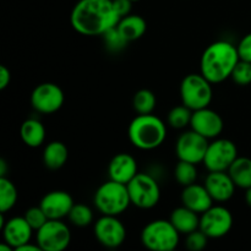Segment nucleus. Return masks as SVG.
Segmentation results:
<instances>
[{
  "mask_svg": "<svg viewBox=\"0 0 251 251\" xmlns=\"http://www.w3.org/2000/svg\"><path fill=\"white\" fill-rule=\"evenodd\" d=\"M119 20L112 0H78L70 15L73 28L83 36H103Z\"/></svg>",
  "mask_w": 251,
  "mask_h": 251,
  "instance_id": "1",
  "label": "nucleus"
},
{
  "mask_svg": "<svg viewBox=\"0 0 251 251\" xmlns=\"http://www.w3.org/2000/svg\"><path fill=\"white\" fill-rule=\"evenodd\" d=\"M239 60L237 46L228 41L213 42L201 55L200 73L212 85L221 83L232 76Z\"/></svg>",
  "mask_w": 251,
  "mask_h": 251,
  "instance_id": "2",
  "label": "nucleus"
},
{
  "mask_svg": "<svg viewBox=\"0 0 251 251\" xmlns=\"http://www.w3.org/2000/svg\"><path fill=\"white\" fill-rule=\"evenodd\" d=\"M127 135L132 146L142 151H151L164 142L167 126L163 120L156 115L139 114L130 123Z\"/></svg>",
  "mask_w": 251,
  "mask_h": 251,
  "instance_id": "3",
  "label": "nucleus"
},
{
  "mask_svg": "<svg viewBox=\"0 0 251 251\" xmlns=\"http://www.w3.org/2000/svg\"><path fill=\"white\" fill-rule=\"evenodd\" d=\"M93 202L102 215H122L131 205L127 185L109 179L96 190Z\"/></svg>",
  "mask_w": 251,
  "mask_h": 251,
  "instance_id": "4",
  "label": "nucleus"
},
{
  "mask_svg": "<svg viewBox=\"0 0 251 251\" xmlns=\"http://www.w3.org/2000/svg\"><path fill=\"white\" fill-rule=\"evenodd\" d=\"M179 240L180 233L167 220L152 221L141 232V243L152 251H173L179 245Z\"/></svg>",
  "mask_w": 251,
  "mask_h": 251,
  "instance_id": "5",
  "label": "nucleus"
},
{
  "mask_svg": "<svg viewBox=\"0 0 251 251\" xmlns=\"http://www.w3.org/2000/svg\"><path fill=\"white\" fill-rule=\"evenodd\" d=\"M212 83L202 74H189L180 83V97L191 110L206 108L212 102Z\"/></svg>",
  "mask_w": 251,
  "mask_h": 251,
  "instance_id": "6",
  "label": "nucleus"
},
{
  "mask_svg": "<svg viewBox=\"0 0 251 251\" xmlns=\"http://www.w3.org/2000/svg\"><path fill=\"white\" fill-rule=\"evenodd\" d=\"M131 205L142 210H150L159 202L161 188L156 179L147 173H137L127 184Z\"/></svg>",
  "mask_w": 251,
  "mask_h": 251,
  "instance_id": "7",
  "label": "nucleus"
},
{
  "mask_svg": "<svg viewBox=\"0 0 251 251\" xmlns=\"http://www.w3.org/2000/svg\"><path fill=\"white\" fill-rule=\"evenodd\" d=\"M36 233V243L43 251H64L70 245V228L61 220H49Z\"/></svg>",
  "mask_w": 251,
  "mask_h": 251,
  "instance_id": "8",
  "label": "nucleus"
},
{
  "mask_svg": "<svg viewBox=\"0 0 251 251\" xmlns=\"http://www.w3.org/2000/svg\"><path fill=\"white\" fill-rule=\"evenodd\" d=\"M238 158V149L232 140L216 139L210 142L202 163L208 172H227Z\"/></svg>",
  "mask_w": 251,
  "mask_h": 251,
  "instance_id": "9",
  "label": "nucleus"
},
{
  "mask_svg": "<svg viewBox=\"0 0 251 251\" xmlns=\"http://www.w3.org/2000/svg\"><path fill=\"white\" fill-rule=\"evenodd\" d=\"M233 227V216L225 206H211L201 213L200 229L208 238L218 239L230 232Z\"/></svg>",
  "mask_w": 251,
  "mask_h": 251,
  "instance_id": "10",
  "label": "nucleus"
},
{
  "mask_svg": "<svg viewBox=\"0 0 251 251\" xmlns=\"http://www.w3.org/2000/svg\"><path fill=\"white\" fill-rule=\"evenodd\" d=\"M208 144H210L208 139L191 129L183 132L178 137L176 144V153L180 161L191 162L195 164L202 163Z\"/></svg>",
  "mask_w": 251,
  "mask_h": 251,
  "instance_id": "11",
  "label": "nucleus"
},
{
  "mask_svg": "<svg viewBox=\"0 0 251 251\" xmlns=\"http://www.w3.org/2000/svg\"><path fill=\"white\" fill-rule=\"evenodd\" d=\"M64 100L65 96L63 90L53 82L39 83L31 95L32 107L42 114H53L58 112L63 107Z\"/></svg>",
  "mask_w": 251,
  "mask_h": 251,
  "instance_id": "12",
  "label": "nucleus"
},
{
  "mask_svg": "<svg viewBox=\"0 0 251 251\" xmlns=\"http://www.w3.org/2000/svg\"><path fill=\"white\" fill-rule=\"evenodd\" d=\"M93 232L98 243L109 249L119 248L126 239V229L118 216L102 215L96 221Z\"/></svg>",
  "mask_w": 251,
  "mask_h": 251,
  "instance_id": "13",
  "label": "nucleus"
},
{
  "mask_svg": "<svg viewBox=\"0 0 251 251\" xmlns=\"http://www.w3.org/2000/svg\"><path fill=\"white\" fill-rule=\"evenodd\" d=\"M190 127L206 139H217L222 134L225 124L217 112L206 107L194 110Z\"/></svg>",
  "mask_w": 251,
  "mask_h": 251,
  "instance_id": "14",
  "label": "nucleus"
},
{
  "mask_svg": "<svg viewBox=\"0 0 251 251\" xmlns=\"http://www.w3.org/2000/svg\"><path fill=\"white\" fill-rule=\"evenodd\" d=\"M49 220H61L68 217L74 206V200L69 193L55 190L46 194L39 202Z\"/></svg>",
  "mask_w": 251,
  "mask_h": 251,
  "instance_id": "15",
  "label": "nucleus"
},
{
  "mask_svg": "<svg viewBox=\"0 0 251 251\" xmlns=\"http://www.w3.org/2000/svg\"><path fill=\"white\" fill-rule=\"evenodd\" d=\"M203 185L212 196L213 201L217 202H226L230 200L237 188L233 179L226 172H210L206 176Z\"/></svg>",
  "mask_w": 251,
  "mask_h": 251,
  "instance_id": "16",
  "label": "nucleus"
},
{
  "mask_svg": "<svg viewBox=\"0 0 251 251\" xmlns=\"http://www.w3.org/2000/svg\"><path fill=\"white\" fill-rule=\"evenodd\" d=\"M4 242L14 250L21 245L31 242L33 228L28 225L25 217H12L1 227Z\"/></svg>",
  "mask_w": 251,
  "mask_h": 251,
  "instance_id": "17",
  "label": "nucleus"
},
{
  "mask_svg": "<svg viewBox=\"0 0 251 251\" xmlns=\"http://www.w3.org/2000/svg\"><path fill=\"white\" fill-rule=\"evenodd\" d=\"M137 162L131 154L118 153L110 159L108 164L109 179L122 184H129L136 176Z\"/></svg>",
  "mask_w": 251,
  "mask_h": 251,
  "instance_id": "18",
  "label": "nucleus"
},
{
  "mask_svg": "<svg viewBox=\"0 0 251 251\" xmlns=\"http://www.w3.org/2000/svg\"><path fill=\"white\" fill-rule=\"evenodd\" d=\"M181 203L201 215L213 206V199L205 185L194 183L191 185L184 186L181 193Z\"/></svg>",
  "mask_w": 251,
  "mask_h": 251,
  "instance_id": "19",
  "label": "nucleus"
},
{
  "mask_svg": "<svg viewBox=\"0 0 251 251\" xmlns=\"http://www.w3.org/2000/svg\"><path fill=\"white\" fill-rule=\"evenodd\" d=\"M169 221H171L172 225L176 227V229L180 234L186 235L200 228V217H199V213L190 210V208L185 207V206H180V207L176 208L172 212Z\"/></svg>",
  "mask_w": 251,
  "mask_h": 251,
  "instance_id": "20",
  "label": "nucleus"
},
{
  "mask_svg": "<svg viewBox=\"0 0 251 251\" xmlns=\"http://www.w3.org/2000/svg\"><path fill=\"white\" fill-rule=\"evenodd\" d=\"M117 27L127 42H134L144 36L147 29V24L140 15L129 14L119 20Z\"/></svg>",
  "mask_w": 251,
  "mask_h": 251,
  "instance_id": "21",
  "label": "nucleus"
},
{
  "mask_svg": "<svg viewBox=\"0 0 251 251\" xmlns=\"http://www.w3.org/2000/svg\"><path fill=\"white\" fill-rule=\"evenodd\" d=\"M20 136L26 146L36 149L46 140V127L38 119L29 118L22 123L20 127Z\"/></svg>",
  "mask_w": 251,
  "mask_h": 251,
  "instance_id": "22",
  "label": "nucleus"
},
{
  "mask_svg": "<svg viewBox=\"0 0 251 251\" xmlns=\"http://www.w3.org/2000/svg\"><path fill=\"white\" fill-rule=\"evenodd\" d=\"M69 158V150L61 141H51L43 151V163L51 171L60 169L65 166Z\"/></svg>",
  "mask_w": 251,
  "mask_h": 251,
  "instance_id": "23",
  "label": "nucleus"
},
{
  "mask_svg": "<svg viewBox=\"0 0 251 251\" xmlns=\"http://www.w3.org/2000/svg\"><path fill=\"white\" fill-rule=\"evenodd\" d=\"M227 172L238 188H251V158L238 156Z\"/></svg>",
  "mask_w": 251,
  "mask_h": 251,
  "instance_id": "24",
  "label": "nucleus"
},
{
  "mask_svg": "<svg viewBox=\"0 0 251 251\" xmlns=\"http://www.w3.org/2000/svg\"><path fill=\"white\" fill-rule=\"evenodd\" d=\"M17 202V189L6 176H0V212L6 213Z\"/></svg>",
  "mask_w": 251,
  "mask_h": 251,
  "instance_id": "25",
  "label": "nucleus"
},
{
  "mask_svg": "<svg viewBox=\"0 0 251 251\" xmlns=\"http://www.w3.org/2000/svg\"><path fill=\"white\" fill-rule=\"evenodd\" d=\"M156 96L147 88L137 91L132 98V107L137 114H152L156 108Z\"/></svg>",
  "mask_w": 251,
  "mask_h": 251,
  "instance_id": "26",
  "label": "nucleus"
},
{
  "mask_svg": "<svg viewBox=\"0 0 251 251\" xmlns=\"http://www.w3.org/2000/svg\"><path fill=\"white\" fill-rule=\"evenodd\" d=\"M196 166L198 164L179 159L176 168H174V178H176V180L181 186H188L196 183V180H198V168H196Z\"/></svg>",
  "mask_w": 251,
  "mask_h": 251,
  "instance_id": "27",
  "label": "nucleus"
},
{
  "mask_svg": "<svg viewBox=\"0 0 251 251\" xmlns=\"http://www.w3.org/2000/svg\"><path fill=\"white\" fill-rule=\"evenodd\" d=\"M193 112L194 110L184 104L172 108L171 112L168 113V118H167L168 125L173 129H184L190 125Z\"/></svg>",
  "mask_w": 251,
  "mask_h": 251,
  "instance_id": "28",
  "label": "nucleus"
},
{
  "mask_svg": "<svg viewBox=\"0 0 251 251\" xmlns=\"http://www.w3.org/2000/svg\"><path fill=\"white\" fill-rule=\"evenodd\" d=\"M68 217L75 227H87L93 222L92 210L85 203H74Z\"/></svg>",
  "mask_w": 251,
  "mask_h": 251,
  "instance_id": "29",
  "label": "nucleus"
},
{
  "mask_svg": "<svg viewBox=\"0 0 251 251\" xmlns=\"http://www.w3.org/2000/svg\"><path fill=\"white\" fill-rule=\"evenodd\" d=\"M103 41H104L105 47L109 49L110 51H120L127 46L129 42L123 37L118 27H113V28L108 29L104 34H103Z\"/></svg>",
  "mask_w": 251,
  "mask_h": 251,
  "instance_id": "30",
  "label": "nucleus"
},
{
  "mask_svg": "<svg viewBox=\"0 0 251 251\" xmlns=\"http://www.w3.org/2000/svg\"><path fill=\"white\" fill-rule=\"evenodd\" d=\"M24 217L25 220L28 222V225L33 228L34 232L41 229V228L49 221L48 216L46 215V212H44L43 208H42L41 206H34V207L28 208V210L25 212Z\"/></svg>",
  "mask_w": 251,
  "mask_h": 251,
  "instance_id": "31",
  "label": "nucleus"
},
{
  "mask_svg": "<svg viewBox=\"0 0 251 251\" xmlns=\"http://www.w3.org/2000/svg\"><path fill=\"white\" fill-rule=\"evenodd\" d=\"M233 81L239 86H248L251 83V63L240 59L239 63L233 70L232 76Z\"/></svg>",
  "mask_w": 251,
  "mask_h": 251,
  "instance_id": "32",
  "label": "nucleus"
},
{
  "mask_svg": "<svg viewBox=\"0 0 251 251\" xmlns=\"http://www.w3.org/2000/svg\"><path fill=\"white\" fill-rule=\"evenodd\" d=\"M208 239H210V238L199 228V229L186 234L185 247L186 249L190 251H201L207 247Z\"/></svg>",
  "mask_w": 251,
  "mask_h": 251,
  "instance_id": "33",
  "label": "nucleus"
},
{
  "mask_svg": "<svg viewBox=\"0 0 251 251\" xmlns=\"http://www.w3.org/2000/svg\"><path fill=\"white\" fill-rule=\"evenodd\" d=\"M237 49L238 53H239V58L242 60L250 61L251 63V33H248L247 36L240 39Z\"/></svg>",
  "mask_w": 251,
  "mask_h": 251,
  "instance_id": "34",
  "label": "nucleus"
},
{
  "mask_svg": "<svg viewBox=\"0 0 251 251\" xmlns=\"http://www.w3.org/2000/svg\"><path fill=\"white\" fill-rule=\"evenodd\" d=\"M113 1V6H114L115 11L117 14L119 15V17L126 16L131 12V7H132V1L131 0H112Z\"/></svg>",
  "mask_w": 251,
  "mask_h": 251,
  "instance_id": "35",
  "label": "nucleus"
},
{
  "mask_svg": "<svg viewBox=\"0 0 251 251\" xmlns=\"http://www.w3.org/2000/svg\"><path fill=\"white\" fill-rule=\"evenodd\" d=\"M11 82V73L5 65L0 66V90H5Z\"/></svg>",
  "mask_w": 251,
  "mask_h": 251,
  "instance_id": "36",
  "label": "nucleus"
},
{
  "mask_svg": "<svg viewBox=\"0 0 251 251\" xmlns=\"http://www.w3.org/2000/svg\"><path fill=\"white\" fill-rule=\"evenodd\" d=\"M42 249L41 248H39V245L37 244H32L31 242L29 243H26V244H24V245H21V247L20 248H17L16 249V251H41Z\"/></svg>",
  "mask_w": 251,
  "mask_h": 251,
  "instance_id": "37",
  "label": "nucleus"
},
{
  "mask_svg": "<svg viewBox=\"0 0 251 251\" xmlns=\"http://www.w3.org/2000/svg\"><path fill=\"white\" fill-rule=\"evenodd\" d=\"M5 174H6V162L0 159V176H5Z\"/></svg>",
  "mask_w": 251,
  "mask_h": 251,
  "instance_id": "38",
  "label": "nucleus"
},
{
  "mask_svg": "<svg viewBox=\"0 0 251 251\" xmlns=\"http://www.w3.org/2000/svg\"><path fill=\"white\" fill-rule=\"evenodd\" d=\"M245 202L249 207H251V188H248L245 191Z\"/></svg>",
  "mask_w": 251,
  "mask_h": 251,
  "instance_id": "39",
  "label": "nucleus"
},
{
  "mask_svg": "<svg viewBox=\"0 0 251 251\" xmlns=\"http://www.w3.org/2000/svg\"><path fill=\"white\" fill-rule=\"evenodd\" d=\"M132 2H135V1H140V0H131Z\"/></svg>",
  "mask_w": 251,
  "mask_h": 251,
  "instance_id": "40",
  "label": "nucleus"
}]
</instances>
